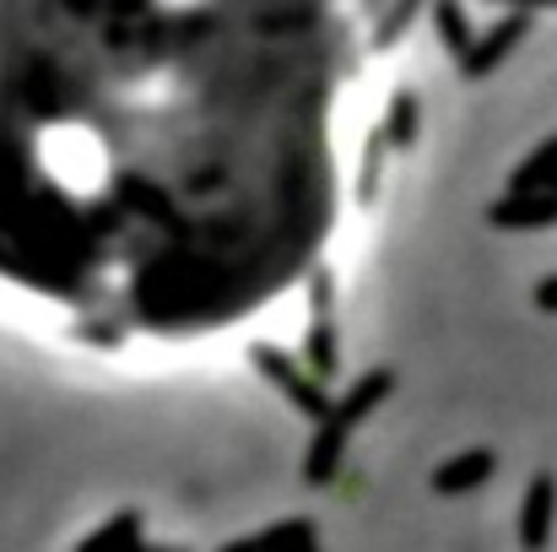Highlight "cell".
Returning a JSON list of instances; mask_svg holds the SVG:
<instances>
[{"label":"cell","instance_id":"cell-2","mask_svg":"<svg viewBox=\"0 0 557 552\" xmlns=\"http://www.w3.org/2000/svg\"><path fill=\"white\" fill-rule=\"evenodd\" d=\"M553 504H557L553 477H536L531 482V499H525V520H520V542L531 552H542L547 537H553Z\"/></svg>","mask_w":557,"mask_h":552},{"label":"cell","instance_id":"cell-4","mask_svg":"<svg viewBox=\"0 0 557 552\" xmlns=\"http://www.w3.org/2000/svg\"><path fill=\"white\" fill-rule=\"evenodd\" d=\"M131 542H136V520L125 515V520H114V526H109L103 537H92V542H87L82 552H125Z\"/></svg>","mask_w":557,"mask_h":552},{"label":"cell","instance_id":"cell-1","mask_svg":"<svg viewBox=\"0 0 557 552\" xmlns=\"http://www.w3.org/2000/svg\"><path fill=\"white\" fill-rule=\"evenodd\" d=\"M336 0H0V282L103 331L260 315L336 217Z\"/></svg>","mask_w":557,"mask_h":552},{"label":"cell","instance_id":"cell-5","mask_svg":"<svg viewBox=\"0 0 557 552\" xmlns=\"http://www.w3.org/2000/svg\"><path fill=\"white\" fill-rule=\"evenodd\" d=\"M222 552H265V542H238V548H222Z\"/></svg>","mask_w":557,"mask_h":552},{"label":"cell","instance_id":"cell-6","mask_svg":"<svg viewBox=\"0 0 557 552\" xmlns=\"http://www.w3.org/2000/svg\"><path fill=\"white\" fill-rule=\"evenodd\" d=\"M293 552H314V542H304V548H293Z\"/></svg>","mask_w":557,"mask_h":552},{"label":"cell","instance_id":"cell-3","mask_svg":"<svg viewBox=\"0 0 557 552\" xmlns=\"http://www.w3.org/2000/svg\"><path fill=\"white\" fill-rule=\"evenodd\" d=\"M487 477H493V455H466V461L444 466V471L433 477V488H438V493H466V488H476V482H487Z\"/></svg>","mask_w":557,"mask_h":552}]
</instances>
